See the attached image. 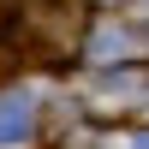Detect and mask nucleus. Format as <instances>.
<instances>
[{"label": "nucleus", "mask_w": 149, "mask_h": 149, "mask_svg": "<svg viewBox=\"0 0 149 149\" xmlns=\"http://www.w3.org/2000/svg\"><path fill=\"white\" fill-rule=\"evenodd\" d=\"M24 125H30V119H24V102H18V95H0V143H6V137H24Z\"/></svg>", "instance_id": "f257e3e1"}]
</instances>
